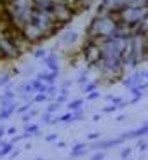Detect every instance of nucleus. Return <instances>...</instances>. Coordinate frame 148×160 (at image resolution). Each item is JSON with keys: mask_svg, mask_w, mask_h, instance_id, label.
I'll use <instances>...</instances> for the list:
<instances>
[{"mask_svg": "<svg viewBox=\"0 0 148 160\" xmlns=\"http://www.w3.org/2000/svg\"><path fill=\"white\" fill-rule=\"evenodd\" d=\"M119 16L117 14H94L85 28V38H92L101 42L103 38L113 37L115 30L119 28Z\"/></svg>", "mask_w": 148, "mask_h": 160, "instance_id": "nucleus-1", "label": "nucleus"}, {"mask_svg": "<svg viewBox=\"0 0 148 160\" xmlns=\"http://www.w3.org/2000/svg\"><path fill=\"white\" fill-rule=\"evenodd\" d=\"M94 68H96L105 78L115 80V78H120V77L124 75L125 64H124V61H122L120 56H103Z\"/></svg>", "mask_w": 148, "mask_h": 160, "instance_id": "nucleus-2", "label": "nucleus"}, {"mask_svg": "<svg viewBox=\"0 0 148 160\" xmlns=\"http://www.w3.org/2000/svg\"><path fill=\"white\" fill-rule=\"evenodd\" d=\"M117 16H119L120 23L127 24V26H132V28L136 30V26H140L148 18V5H145V7H125Z\"/></svg>", "mask_w": 148, "mask_h": 160, "instance_id": "nucleus-3", "label": "nucleus"}, {"mask_svg": "<svg viewBox=\"0 0 148 160\" xmlns=\"http://www.w3.org/2000/svg\"><path fill=\"white\" fill-rule=\"evenodd\" d=\"M80 52H82V59L85 61V64H87L89 68H94V66L100 63V59L103 58L101 44L98 42V40H92V38H85L84 40Z\"/></svg>", "mask_w": 148, "mask_h": 160, "instance_id": "nucleus-4", "label": "nucleus"}, {"mask_svg": "<svg viewBox=\"0 0 148 160\" xmlns=\"http://www.w3.org/2000/svg\"><path fill=\"white\" fill-rule=\"evenodd\" d=\"M51 12H52V18H54L56 24L61 26V28H64L66 24H70L73 19H75L77 14H79L75 9L70 7V5H66V4H56Z\"/></svg>", "mask_w": 148, "mask_h": 160, "instance_id": "nucleus-5", "label": "nucleus"}, {"mask_svg": "<svg viewBox=\"0 0 148 160\" xmlns=\"http://www.w3.org/2000/svg\"><path fill=\"white\" fill-rule=\"evenodd\" d=\"M0 49L4 52V58L9 61H14L21 56L19 49L16 47V44L9 37V32H0Z\"/></svg>", "mask_w": 148, "mask_h": 160, "instance_id": "nucleus-6", "label": "nucleus"}, {"mask_svg": "<svg viewBox=\"0 0 148 160\" xmlns=\"http://www.w3.org/2000/svg\"><path fill=\"white\" fill-rule=\"evenodd\" d=\"M23 35L26 37V38H28V42H30V44H33V45H37V44H40V42H44V40L49 38L47 33L40 28L38 24L33 23V21H32V23H28L23 28Z\"/></svg>", "mask_w": 148, "mask_h": 160, "instance_id": "nucleus-7", "label": "nucleus"}, {"mask_svg": "<svg viewBox=\"0 0 148 160\" xmlns=\"http://www.w3.org/2000/svg\"><path fill=\"white\" fill-rule=\"evenodd\" d=\"M9 37H11V40L16 44V47L19 49L21 54H23V52L32 51V49L35 47L33 44H30L28 38L23 35V32H21V30H18V28H11V30H9Z\"/></svg>", "mask_w": 148, "mask_h": 160, "instance_id": "nucleus-8", "label": "nucleus"}, {"mask_svg": "<svg viewBox=\"0 0 148 160\" xmlns=\"http://www.w3.org/2000/svg\"><path fill=\"white\" fill-rule=\"evenodd\" d=\"M42 64H44L49 72L59 73V59H58L56 54H47V56L42 59Z\"/></svg>", "mask_w": 148, "mask_h": 160, "instance_id": "nucleus-9", "label": "nucleus"}, {"mask_svg": "<svg viewBox=\"0 0 148 160\" xmlns=\"http://www.w3.org/2000/svg\"><path fill=\"white\" fill-rule=\"evenodd\" d=\"M77 40H79V35H77V32H73V30H64V32H61L59 42L63 45H73Z\"/></svg>", "mask_w": 148, "mask_h": 160, "instance_id": "nucleus-10", "label": "nucleus"}, {"mask_svg": "<svg viewBox=\"0 0 148 160\" xmlns=\"http://www.w3.org/2000/svg\"><path fill=\"white\" fill-rule=\"evenodd\" d=\"M23 138L24 139H28V138H32V136H38L40 134V127H38V124H32V122H28V124H24L23 125Z\"/></svg>", "mask_w": 148, "mask_h": 160, "instance_id": "nucleus-11", "label": "nucleus"}, {"mask_svg": "<svg viewBox=\"0 0 148 160\" xmlns=\"http://www.w3.org/2000/svg\"><path fill=\"white\" fill-rule=\"evenodd\" d=\"M18 92H19V96H30V94H35L33 85H32V80H30V82H23V84L18 87Z\"/></svg>", "mask_w": 148, "mask_h": 160, "instance_id": "nucleus-12", "label": "nucleus"}, {"mask_svg": "<svg viewBox=\"0 0 148 160\" xmlns=\"http://www.w3.org/2000/svg\"><path fill=\"white\" fill-rule=\"evenodd\" d=\"M32 85H33V91H35V94L37 92H47V85L49 84H45L44 80H40V78H32Z\"/></svg>", "mask_w": 148, "mask_h": 160, "instance_id": "nucleus-13", "label": "nucleus"}, {"mask_svg": "<svg viewBox=\"0 0 148 160\" xmlns=\"http://www.w3.org/2000/svg\"><path fill=\"white\" fill-rule=\"evenodd\" d=\"M85 152H87V144H85V143H79V144H75V146H73V150H72V157L75 158V157L84 155Z\"/></svg>", "mask_w": 148, "mask_h": 160, "instance_id": "nucleus-14", "label": "nucleus"}, {"mask_svg": "<svg viewBox=\"0 0 148 160\" xmlns=\"http://www.w3.org/2000/svg\"><path fill=\"white\" fill-rule=\"evenodd\" d=\"M12 75L14 73H2L0 75V87H11L12 89V84H11V80H12Z\"/></svg>", "mask_w": 148, "mask_h": 160, "instance_id": "nucleus-15", "label": "nucleus"}, {"mask_svg": "<svg viewBox=\"0 0 148 160\" xmlns=\"http://www.w3.org/2000/svg\"><path fill=\"white\" fill-rule=\"evenodd\" d=\"M98 85H100V82H98V80H92V82H87V84L82 87V91H84L85 94H89V92H92V91H98Z\"/></svg>", "mask_w": 148, "mask_h": 160, "instance_id": "nucleus-16", "label": "nucleus"}, {"mask_svg": "<svg viewBox=\"0 0 148 160\" xmlns=\"http://www.w3.org/2000/svg\"><path fill=\"white\" fill-rule=\"evenodd\" d=\"M51 98H49L47 92H37L35 96H33V103H45V101H49Z\"/></svg>", "mask_w": 148, "mask_h": 160, "instance_id": "nucleus-17", "label": "nucleus"}, {"mask_svg": "<svg viewBox=\"0 0 148 160\" xmlns=\"http://www.w3.org/2000/svg\"><path fill=\"white\" fill-rule=\"evenodd\" d=\"M127 7H145L148 5V0H125Z\"/></svg>", "mask_w": 148, "mask_h": 160, "instance_id": "nucleus-18", "label": "nucleus"}, {"mask_svg": "<svg viewBox=\"0 0 148 160\" xmlns=\"http://www.w3.org/2000/svg\"><path fill=\"white\" fill-rule=\"evenodd\" d=\"M82 104H84V99H73V101H70L68 103V110L70 112H75V110H80L82 108Z\"/></svg>", "mask_w": 148, "mask_h": 160, "instance_id": "nucleus-19", "label": "nucleus"}, {"mask_svg": "<svg viewBox=\"0 0 148 160\" xmlns=\"http://www.w3.org/2000/svg\"><path fill=\"white\" fill-rule=\"evenodd\" d=\"M45 56H47V51H45L44 47H35L33 49V58H35V59H44Z\"/></svg>", "mask_w": 148, "mask_h": 160, "instance_id": "nucleus-20", "label": "nucleus"}, {"mask_svg": "<svg viewBox=\"0 0 148 160\" xmlns=\"http://www.w3.org/2000/svg\"><path fill=\"white\" fill-rule=\"evenodd\" d=\"M32 104H33V101H26L24 104H21V106H18V115H24L26 112H30L32 110Z\"/></svg>", "mask_w": 148, "mask_h": 160, "instance_id": "nucleus-21", "label": "nucleus"}, {"mask_svg": "<svg viewBox=\"0 0 148 160\" xmlns=\"http://www.w3.org/2000/svg\"><path fill=\"white\" fill-rule=\"evenodd\" d=\"M37 113H38V112H37V110H30V112H26V113H24V115H21V120H23V124H28V122H30V120H32L33 118V117H35L37 115Z\"/></svg>", "mask_w": 148, "mask_h": 160, "instance_id": "nucleus-22", "label": "nucleus"}, {"mask_svg": "<svg viewBox=\"0 0 148 160\" xmlns=\"http://www.w3.org/2000/svg\"><path fill=\"white\" fill-rule=\"evenodd\" d=\"M87 82H89V75H87V72H82L79 77H77V84H80L82 87H84V85L87 84Z\"/></svg>", "mask_w": 148, "mask_h": 160, "instance_id": "nucleus-23", "label": "nucleus"}, {"mask_svg": "<svg viewBox=\"0 0 148 160\" xmlns=\"http://www.w3.org/2000/svg\"><path fill=\"white\" fill-rule=\"evenodd\" d=\"M47 94H49V98H51V99H56V96H58V87H56V84L47 85Z\"/></svg>", "mask_w": 148, "mask_h": 160, "instance_id": "nucleus-24", "label": "nucleus"}, {"mask_svg": "<svg viewBox=\"0 0 148 160\" xmlns=\"http://www.w3.org/2000/svg\"><path fill=\"white\" fill-rule=\"evenodd\" d=\"M59 122H64V124H68V122H75L73 120V112H66L64 115L59 117Z\"/></svg>", "mask_w": 148, "mask_h": 160, "instance_id": "nucleus-25", "label": "nucleus"}, {"mask_svg": "<svg viewBox=\"0 0 148 160\" xmlns=\"http://www.w3.org/2000/svg\"><path fill=\"white\" fill-rule=\"evenodd\" d=\"M59 106H61V104L58 103V101H52V103L47 106V110H45V112H49V113H54V112H58V110H59Z\"/></svg>", "mask_w": 148, "mask_h": 160, "instance_id": "nucleus-26", "label": "nucleus"}, {"mask_svg": "<svg viewBox=\"0 0 148 160\" xmlns=\"http://www.w3.org/2000/svg\"><path fill=\"white\" fill-rule=\"evenodd\" d=\"M42 122H44V124H51L52 122V113L45 112L44 115H42Z\"/></svg>", "mask_w": 148, "mask_h": 160, "instance_id": "nucleus-27", "label": "nucleus"}, {"mask_svg": "<svg viewBox=\"0 0 148 160\" xmlns=\"http://www.w3.org/2000/svg\"><path fill=\"white\" fill-rule=\"evenodd\" d=\"M105 158V152L103 150H100V152H96L94 155L91 157V160H103Z\"/></svg>", "mask_w": 148, "mask_h": 160, "instance_id": "nucleus-28", "label": "nucleus"}, {"mask_svg": "<svg viewBox=\"0 0 148 160\" xmlns=\"http://www.w3.org/2000/svg\"><path fill=\"white\" fill-rule=\"evenodd\" d=\"M117 110H119V106H117V104H108V106H105L103 112L105 113H112V112H117Z\"/></svg>", "mask_w": 148, "mask_h": 160, "instance_id": "nucleus-29", "label": "nucleus"}, {"mask_svg": "<svg viewBox=\"0 0 148 160\" xmlns=\"http://www.w3.org/2000/svg\"><path fill=\"white\" fill-rule=\"evenodd\" d=\"M100 98V91H92V92H89L87 94V99L89 101H94V99H98Z\"/></svg>", "mask_w": 148, "mask_h": 160, "instance_id": "nucleus-30", "label": "nucleus"}, {"mask_svg": "<svg viewBox=\"0 0 148 160\" xmlns=\"http://www.w3.org/2000/svg\"><path fill=\"white\" fill-rule=\"evenodd\" d=\"M58 139V134H47V136H45V141H47V143H52V141H56Z\"/></svg>", "mask_w": 148, "mask_h": 160, "instance_id": "nucleus-31", "label": "nucleus"}, {"mask_svg": "<svg viewBox=\"0 0 148 160\" xmlns=\"http://www.w3.org/2000/svg\"><path fill=\"white\" fill-rule=\"evenodd\" d=\"M24 138H23V134H21V136H12V139H11V143L12 144H16V143H19V141H23Z\"/></svg>", "mask_w": 148, "mask_h": 160, "instance_id": "nucleus-32", "label": "nucleus"}, {"mask_svg": "<svg viewBox=\"0 0 148 160\" xmlns=\"http://www.w3.org/2000/svg\"><path fill=\"white\" fill-rule=\"evenodd\" d=\"M5 134H7V136H16V127H9V129H5Z\"/></svg>", "mask_w": 148, "mask_h": 160, "instance_id": "nucleus-33", "label": "nucleus"}, {"mask_svg": "<svg viewBox=\"0 0 148 160\" xmlns=\"http://www.w3.org/2000/svg\"><path fill=\"white\" fill-rule=\"evenodd\" d=\"M129 153H131V150H129V148H125V150H122V155H120V157H122V158H127V157H129Z\"/></svg>", "mask_w": 148, "mask_h": 160, "instance_id": "nucleus-34", "label": "nucleus"}, {"mask_svg": "<svg viewBox=\"0 0 148 160\" xmlns=\"http://www.w3.org/2000/svg\"><path fill=\"white\" fill-rule=\"evenodd\" d=\"M5 136V127H2V125H0V141H2V138Z\"/></svg>", "mask_w": 148, "mask_h": 160, "instance_id": "nucleus-35", "label": "nucleus"}, {"mask_svg": "<svg viewBox=\"0 0 148 160\" xmlns=\"http://www.w3.org/2000/svg\"><path fill=\"white\" fill-rule=\"evenodd\" d=\"M18 155H19V152H18V150H14V152H12L11 155H9V158H16Z\"/></svg>", "mask_w": 148, "mask_h": 160, "instance_id": "nucleus-36", "label": "nucleus"}, {"mask_svg": "<svg viewBox=\"0 0 148 160\" xmlns=\"http://www.w3.org/2000/svg\"><path fill=\"white\" fill-rule=\"evenodd\" d=\"M138 146H140V150H145V148H146V141H140Z\"/></svg>", "mask_w": 148, "mask_h": 160, "instance_id": "nucleus-37", "label": "nucleus"}, {"mask_svg": "<svg viewBox=\"0 0 148 160\" xmlns=\"http://www.w3.org/2000/svg\"><path fill=\"white\" fill-rule=\"evenodd\" d=\"M96 138H100V134H98V132H94V134H89V139H96Z\"/></svg>", "mask_w": 148, "mask_h": 160, "instance_id": "nucleus-38", "label": "nucleus"}, {"mask_svg": "<svg viewBox=\"0 0 148 160\" xmlns=\"http://www.w3.org/2000/svg\"><path fill=\"white\" fill-rule=\"evenodd\" d=\"M2 59H5V58H4V52H2V49H0V61H2Z\"/></svg>", "mask_w": 148, "mask_h": 160, "instance_id": "nucleus-39", "label": "nucleus"}, {"mask_svg": "<svg viewBox=\"0 0 148 160\" xmlns=\"http://www.w3.org/2000/svg\"><path fill=\"white\" fill-rule=\"evenodd\" d=\"M35 160H45V158H35Z\"/></svg>", "mask_w": 148, "mask_h": 160, "instance_id": "nucleus-40", "label": "nucleus"}]
</instances>
